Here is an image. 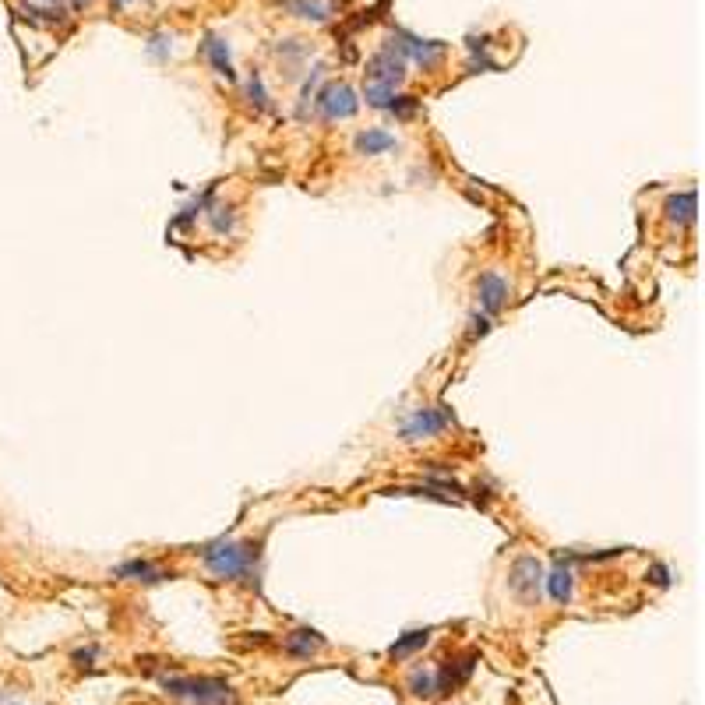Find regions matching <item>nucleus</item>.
I'll list each match as a JSON object with an SVG mask.
<instances>
[{
	"label": "nucleus",
	"mask_w": 705,
	"mask_h": 705,
	"mask_svg": "<svg viewBox=\"0 0 705 705\" xmlns=\"http://www.w3.org/2000/svg\"><path fill=\"white\" fill-rule=\"evenodd\" d=\"M258 557H261V550L251 540L247 543L215 540V543H208L202 550L204 568L212 575H219V579H244V582H251V575L258 572Z\"/></svg>",
	"instance_id": "obj_1"
},
{
	"label": "nucleus",
	"mask_w": 705,
	"mask_h": 705,
	"mask_svg": "<svg viewBox=\"0 0 705 705\" xmlns=\"http://www.w3.org/2000/svg\"><path fill=\"white\" fill-rule=\"evenodd\" d=\"M166 695L184 699L191 705H236V692L222 681V677H180V674H166L163 677Z\"/></svg>",
	"instance_id": "obj_2"
},
{
	"label": "nucleus",
	"mask_w": 705,
	"mask_h": 705,
	"mask_svg": "<svg viewBox=\"0 0 705 705\" xmlns=\"http://www.w3.org/2000/svg\"><path fill=\"white\" fill-rule=\"evenodd\" d=\"M448 427H455L452 409H445V405H437V409H416V413H413V420L399 430V437H403V441L437 437V434H445Z\"/></svg>",
	"instance_id": "obj_3"
},
{
	"label": "nucleus",
	"mask_w": 705,
	"mask_h": 705,
	"mask_svg": "<svg viewBox=\"0 0 705 705\" xmlns=\"http://www.w3.org/2000/svg\"><path fill=\"white\" fill-rule=\"evenodd\" d=\"M367 78L371 82H378V85H389V89H396L399 82L405 78V57L389 43L371 64H367Z\"/></svg>",
	"instance_id": "obj_4"
},
{
	"label": "nucleus",
	"mask_w": 705,
	"mask_h": 705,
	"mask_svg": "<svg viewBox=\"0 0 705 705\" xmlns=\"http://www.w3.org/2000/svg\"><path fill=\"white\" fill-rule=\"evenodd\" d=\"M508 586L522 597V600H536L540 597V586H543V568L536 557H518L508 572Z\"/></svg>",
	"instance_id": "obj_5"
},
{
	"label": "nucleus",
	"mask_w": 705,
	"mask_h": 705,
	"mask_svg": "<svg viewBox=\"0 0 705 705\" xmlns=\"http://www.w3.org/2000/svg\"><path fill=\"white\" fill-rule=\"evenodd\" d=\"M357 92L349 89V85H328L321 96H317V109L328 116V120H346V116H353L357 113Z\"/></svg>",
	"instance_id": "obj_6"
},
{
	"label": "nucleus",
	"mask_w": 705,
	"mask_h": 705,
	"mask_svg": "<svg viewBox=\"0 0 705 705\" xmlns=\"http://www.w3.org/2000/svg\"><path fill=\"white\" fill-rule=\"evenodd\" d=\"M477 653H466V656H459V660H452V663H445L437 674H434V681H437V695H452L455 688H462L466 681H469V674L477 670Z\"/></svg>",
	"instance_id": "obj_7"
},
{
	"label": "nucleus",
	"mask_w": 705,
	"mask_h": 705,
	"mask_svg": "<svg viewBox=\"0 0 705 705\" xmlns=\"http://www.w3.org/2000/svg\"><path fill=\"white\" fill-rule=\"evenodd\" d=\"M508 293H511V286H508V279L498 276V272H484V276L477 279V300H480V307H484L487 314L501 310L504 303H508Z\"/></svg>",
	"instance_id": "obj_8"
},
{
	"label": "nucleus",
	"mask_w": 705,
	"mask_h": 705,
	"mask_svg": "<svg viewBox=\"0 0 705 705\" xmlns=\"http://www.w3.org/2000/svg\"><path fill=\"white\" fill-rule=\"evenodd\" d=\"M396 145L399 141L381 127H367V131L357 134V152H364V156H381V152H392Z\"/></svg>",
	"instance_id": "obj_9"
},
{
	"label": "nucleus",
	"mask_w": 705,
	"mask_h": 705,
	"mask_svg": "<svg viewBox=\"0 0 705 705\" xmlns=\"http://www.w3.org/2000/svg\"><path fill=\"white\" fill-rule=\"evenodd\" d=\"M317 649H324V638L317 631H310V628H300V631H293L286 638V653L297 656V660H310Z\"/></svg>",
	"instance_id": "obj_10"
},
{
	"label": "nucleus",
	"mask_w": 705,
	"mask_h": 705,
	"mask_svg": "<svg viewBox=\"0 0 705 705\" xmlns=\"http://www.w3.org/2000/svg\"><path fill=\"white\" fill-rule=\"evenodd\" d=\"M113 579H131V582H163V579H170L166 572H159L152 561H127V565H120L116 572H113Z\"/></svg>",
	"instance_id": "obj_11"
},
{
	"label": "nucleus",
	"mask_w": 705,
	"mask_h": 705,
	"mask_svg": "<svg viewBox=\"0 0 705 705\" xmlns=\"http://www.w3.org/2000/svg\"><path fill=\"white\" fill-rule=\"evenodd\" d=\"M547 589H550V597H554L557 604H565V600L572 597V568H568L565 561H557V568L550 572V579H547Z\"/></svg>",
	"instance_id": "obj_12"
},
{
	"label": "nucleus",
	"mask_w": 705,
	"mask_h": 705,
	"mask_svg": "<svg viewBox=\"0 0 705 705\" xmlns=\"http://www.w3.org/2000/svg\"><path fill=\"white\" fill-rule=\"evenodd\" d=\"M204 53H208V60H212V68H215L219 75L233 78V64H229V53H226V43H222V39L208 36V43H204Z\"/></svg>",
	"instance_id": "obj_13"
},
{
	"label": "nucleus",
	"mask_w": 705,
	"mask_h": 705,
	"mask_svg": "<svg viewBox=\"0 0 705 705\" xmlns=\"http://www.w3.org/2000/svg\"><path fill=\"white\" fill-rule=\"evenodd\" d=\"M667 215H670L674 222H692V219H695V195L685 191V195L670 198V202H667Z\"/></svg>",
	"instance_id": "obj_14"
},
{
	"label": "nucleus",
	"mask_w": 705,
	"mask_h": 705,
	"mask_svg": "<svg viewBox=\"0 0 705 705\" xmlns=\"http://www.w3.org/2000/svg\"><path fill=\"white\" fill-rule=\"evenodd\" d=\"M427 638H430V631H409L405 638H399L389 653H392V660H405L409 653H416V649H423L427 645Z\"/></svg>",
	"instance_id": "obj_15"
},
{
	"label": "nucleus",
	"mask_w": 705,
	"mask_h": 705,
	"mask_svg": "<svg viewBox=\"0 0 705 705\" xmlns=\"http://www.w3.org/2000/svg\"><path fill=\"white\" fill-rule=\"evenodd\" d=\"M409 692H413L416 699H430V695H437V681H434V674H430V670H413V677H409Z\"/></svg>",
	"instance_id": "obj_16"
},
{
	"label": "nucleus",
	"mask_w": 705,
	"mask_h": 705,
	"mask_svg": "<svg viewBox=\"0 0 705 705\" xmlns=\"http://www.w3.org/2000/svg\"><path fill=\"white\" fill-rule=\"evenodd\" d=\"M290 7H293L300 18H307V21H324V18H328V7H324L321 0H290Z\"/></svg>",
	"instance_id": "obj_17"
},
{
	"label": "nucleus",
	"mask_w": 705,
	"mask_h": 705,
	"mask_svg": "<svg viewBox=\"0 0 705 705\" xmlns=\"http://www.w3.org/2000/svg\"><path fill=\"white\" fill-rule=\"evenodd\" d=\"M364 96H367V102H371V106H381V109H389V106H392V100H396V89H389V85H378V82H371Z\"/></svg>",
	"instance_id": "obj_18"
},
{
	"label": "nucleus",
	"mask_w": 705,
	"mask_h": 705,
	"mask_svg": "<svg viewBox=\"0 0 705 705\" xmlns=\"http://www.w3.org/2000/svg\"><path fill=\"white\" fill-rule=\"evenodd\" d=\"M389 109H392V113H396V116H413V113H416V109H420V102L413 100V96H396V100H392V106H389Z\"/></svg>",
	"instance_id": "obj_19"
},
{
	"label": "nucleus",
	"mask_w": 705,
	"mask_h": 705,
	"mask_svg": "<svg viewBox=\"0 0 705 705\" xmlns=\"http://www.w3.org/2000/svg\"><path fill=\"white\" fill-rule=\"evenodd\" d=\"M233 208H212V226L219 229V233H226V229H233Z\"/></svg>",
	"instance_id": "obj_20"
},
{
	"label": "nucleus",
	"mask_w": 705,
	"mask_h": 705,
	"mask_svg": "<svg viewBox=\"0 0 705 705\" xmlns=\"http://www.w3.org/2000/svg\"><path fill=\"white\" fill-rule=\"evenodd\" d=\"M251 100L258 102V106H265V89H261V78H251Z\"/></svg>",
	"instance_id": "obj_21"
},
{
	"label": "nucleus",
	"mask_w": 705,
	"mask_h": 705,
	"mask_svg": "<svg viewBox=\"0 0 705 705\" xmlns=\"http://www.w3.org/2000/svg\"><path fill=\"white\" fill-rule=\"evenodd\" d=\"M92 660H96V649H82V653H75V663H78V667H92Z\"/></svg>",
	"instance_id": "obj_22"
},
{
	"label": "nucleus",
	"mask_w": 705,
	"mask_h": 705,
	"mask_svg": "<svg viewBox=\"0 0 705 705\" xmlns=\"http://www.w3.org/2000/svg\"><path fill=\"white\" fill-rule=\"evenodd\" d=\"M487 328H491V324H487V314H484V317L477 314V317H473V328H469V335H484Z\"/></svg>",
	"instance_id": "obj_23"
},
{
	"label": "nucleus",
	"mask_w": 705,
	"mask_h": 705,
	"mask_svg": "<svg viewBox=\"0 0 705 705\" xmlns=\"http://www.w3.org/2000/svg\"><path fill=\"white\" fill-rule=\"evenodd\" d=\"M46 4H57V0H46Z\"/></svg>",
	"instance_id": "obj_24"
}]
</instances>
